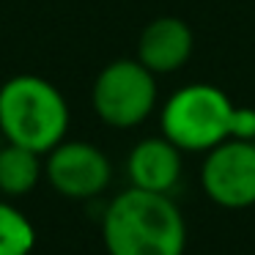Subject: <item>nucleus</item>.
Masks as SVG:
<instances>
[{
  "label": "nucleus",
  "instance_id": "f257e3e1",
  "mask_svg": "<svg viewBox=\"0 0 255 255\" xmlns=\"http://www.w3.org/2000/svg\"><path fill=\"white\" fill-rule=\"evenodd\" d=\"M102 239L107 255H184L187 222L170 195L132 187L105 209Z\"/></svg>",
  "mask_w": 255,
  "mask_h": 255
},
{
  "label": "nucleus",
  "instance_id": "f03ea898",
  "mask_svg": "<svg viewBox=\"0 0 255 255\" xmlns=\"http://www.w3.org/2000/svg\"><path fill=\"white\" fill-rule=\"evenodd\" d=\"M69 132V105L44 77L17 74L0 85V134L6 143L50 154Z\"/></svg>",
  "mask_w": 255,
  "mask_h": 255
},
{
  "label": "nucleus",
  "instance_id": "7ed1b4c3",
  "mask_svg": "<svg viewBox=\"0 0 255 255\" xmlns=\"http://www.w3.org/2000/svg\"><path fill=\"white\" fill-rule=\"evenodd\" d=\"M233 105L214 85H187L167 99L162 110V134L181 151H211L231 140Z\"/></svg>",
  "mask_w": 255,
  "mask_h": 255
},
{
  "label": "nucleus",
  "instance_id": "20e7f679",
  "mask_svg": "<svg viewBox=\"0 0 255 255\" xmlns=\"http://www.w3.org/2000/svg\"><path fill=\"white\" fill-rule=\"evenodd\" d=\"M94 110L107 127L132 129L151 116L156 105L154 72L140 61H113L99 72L91 91Z\"/></svg>",
  "mask_w": 255,
  "mask_h": 255
},
{
  "label": "nucleus",
  "instance_id": "39448f33",
  "mask_svg": "<svg viewBox=\"0 0 255 255\" xmlns=\"http://www.w3.org/2000/svg\"><path fill=\"white\" fill-rule=\"evenodd\" d=\"M203 192L222 209L255 206V140L214 145L200 167Z\"/></svg>",
  "mask_w": 255,
  "mask_h": 255
},
{
  "label": "nucleus",
  "instance_id": "423d86ee",
  "mask_svg": "<svg viewBox=\"0 0 255 255\" xmlns=\"http://www.w3.org/2000/svg\"><path fill=\"white\" fill-rule=\"evenodd\" d=\"M44 176L58 195L72 200H88L107 189L113 165L102 148L85 140H63L47 154Z\"/></svg>",
  "mask_w": 255,
  "mask_h": 255
},
{
  "label": "nucleus",
  "instance_id": "0eeeda50",
  "mask_svg": "<svg viewBox=\"0 0 255 255\" xmlns=\"http://www.w3.org/2000/svg\"><path fill=\"white\" fill-rule=\"evenodd\" d=\"M192 30L178 17H159L145 25L137 41V61L154 74L178 72L192 55Z\"/></svg>",
  "mask_w": 255,
  "mask_h": 255
},
{
  "label": "nucleus",
  "instance_id": "6e6552de",
  "mask_svg": "<svg viewBox=\"0 0 255 255\" xmlns=\"http://www.w3.org/2000/svg\"><path fill=\"white\" fill-rule=\"evenodd\" d=\"M127 173L132 187L167 195L181 178V148L165 134L140 140L127 159Z\"/></svg>",
  "mask_w": 255,
  "mask_h": 255
},
{
  "label": "nucleus",
  "instance_id": "1a4fd4ad",
  "mask_svg": "<svg viewBox=\"0 0 255 255\" xmlns=\"http://www.w3.org/2000/svg\"><path fill=\"white\" fill-rule=\"evenodd\" d=\"M41 154L22 145L6 143L0 148V192L8 198H19L36 189L41 181Z\"/></svg>",
  "mask_w": 255,
  "mask_h": 255
},
{
  "label": "nucleus",
  "instance_id": "9d476101",
  "mask_svg": "<svg viewBox=\"0 0 255 255\" xmlns=\"http://www.w3.org/2000/svg\"><path fill=\"white\" fill-rule=\"evenodd\" d=\"M36 247V231L17 206L0 200V255H30Z\"/></svg>",
  "mask_w": 255,
  "mask_h": 255
},
{
  "label": "nucleus",
  "instance_id": "9b49d317",
  "mask_svg": "<svg viewBox=\"0 0 255 255\" xmlns=\"http://www.w3.org/2000/svg\"><path fill=\"white\" fill-rule=\"evenodd\" d=\"M231 140H255V110H250V107L233 110Z\"/></svg>",
  "mask_w": 255,
  "mask_h": 255
}]
</instances>
